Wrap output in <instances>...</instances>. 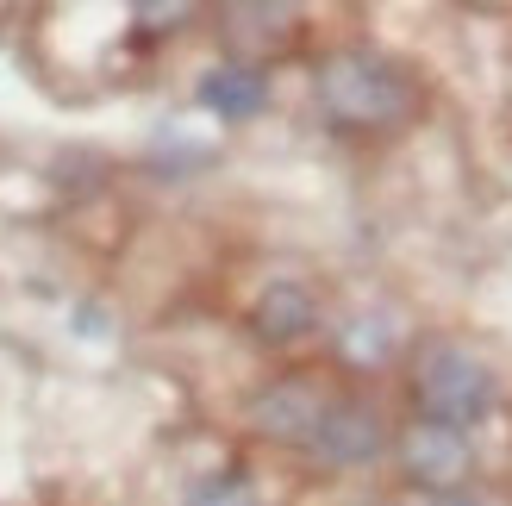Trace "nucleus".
<instances>
[{"instance_id":"obj_1","label":"nucleus","mask_w":512,"mask_h":506,"mask_svg":"<svg viewBox=\"0 0 512 506\" xmlns=\"http://www.w3.org/2000/svg\"><path fill=\"white\" fill-rule=\"evenodd\" d=\"M313 100L331 132H400L419 113V82L406 75V63L381 57V50L344 44L319 63Z\"/></svg>"},{"instance_id":"obj_2","label":"nucleus","mask_w":512,"mask_h":506,"mask_svg":"<svg viewBox=\"0 0 512 506\" xmlns=\"http://www.w3.org/2000/svg\"><path fill=\"white\" fill-rule=\"evenodd\" d=\"M413 407L425 425L469 438L500 413V369L463 338H425L413 357Z\"/></svg>"},{"instance_id":"obj_3","label":"nucleus","mask_w":512,"mask_h":506,"mask_svg":"<svg viewBox=\"0 0 512 506\" xmlns=\"http://www.w3.org/2000/svg\"><path fill=\"white\" fill-rule=\"evenodd\" d=\"M388 413L375 407L369 394H331L319 413V432L306 444V457L319 469H369L381 450H388Z\"/></svg>"},{"instance_id":"obj_4","label":"nucleus","mask_w":512,"mask_h":506,"mask_svg":"<svg viewBox=\"0 0 512 506\" xmlns=\"http://www.w3.org/2000/svg\"><path fill=\"white\" fill-rule=\"evenodd\" d=\"M394 457H400V475L425 494H463V482H469V438L444 432V425L413 419L394 438Z\"/></svg>"},{"instance_id":"obj_5","label":"nucleus","mask_w":512,"mask_h":506,"mask_svg":"<svg viewBox=\"0 0 512 506\" xmlns=\"http://www.w3.org/2000/svg\"><path fill=\"white\" fill-rule=\"evenodd\" d=\"M325 400L331 394L319 382H306V375H281V382L250 394V425H256V438H269V444H300L306 450L313 432H319Z\"/></svg>"},{"instance_id":"obj_6","label":"nucleus","mask_w":512,"mask_h":506,"mask_svg":"<svg viewBox=\"0 0 512 506\" xmlns=\"http://www.w3.org/2000/svg\"><path fill=\"white\" fill-rule=\"evenodd\" d=\"M250 332L263 338V344H275V350L313 338V332H319V294L306 288V282H294V275H281V282H269L263 294H256Z\"/></svg>"},{"instance_id":"obj_7","label":"nucleus","mask_w":512,"mask_h":506,"mask_svg":"<svg viewBox=\"0 0 512 506\" xmlns=\"http://www.w3.org/2000/svg\"><path fill=\"white\" fill-rule=\"evenodd\" d=\"M200 107L219 113L225 125H244L269 107V69L263 63H219L200 75Z\"/></svg>"},{"instance_id":"obj_8","label":"nucleus","mask_w":512,"mask_h":506,"mask_svg":"<svg viewBox=\"0 0 512 506\" xmlns=\"http://www.w3.org/2000/svg\"><path fill=\"white\" fill-rule=\"evenodd\" d=\"M331 344H338L344 369H381L400 350V325L394 313H350L344 325H331Z\"/></svg>"},{"instance_id":"obj_9","label":"nucleus","mask_w":512,"mask_h":506,"mask_svg":"<svg viewBox=\"0 0 512 506\" xmlns=\"http://www.w3.org/2000/svg\"><path fill=\"white\" fill-rule=\"evenodd\" d=\"M182 506H263V494H256L250 482V469L232 463V469H213V475H200V482L188 488Z\"/></svg>"},{"instance_id":"obj_10","label":"nucleus","mask_w":512,"mask_h":506,"mask_svg":"<svg viewBox=\"0 0 512 506\" xmlns=\"http://www.w3.org/2000/svg\"><path fill=\"white\" fill-rule=\"evenodd\" d=\"M425 506H488V500H475V494H469V488H463V494H431V500H425Z\"/></svg>"}]
</instances>
